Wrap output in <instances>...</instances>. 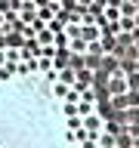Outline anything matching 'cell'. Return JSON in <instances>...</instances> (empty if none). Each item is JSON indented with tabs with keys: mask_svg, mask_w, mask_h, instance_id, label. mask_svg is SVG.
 I'll return each instance as SVG.
<instances>
[{
	"mask_svg": "<svg viewBox=\"0 0 139 148\" xmlns=\"http://www.w3.org/2000/svg\"><path fill=\"white\" fill-rule=\"evenodd\" d=\"M62 40H65V49L74 56L99 53L105 43V28H102L99 16H93L90 9L81 6L68 16H62Z\"/></svg>",
	"mask_w": 139,
	"mask_h": 148,
	"instance_id": "7a4b0ae2",
	"label": "cell"
},
{
	"mask_svg": "<svg viewBox=\"0 0 139 148\" xmlns=\"http://www.w3.org/2000/svg\"><path fill=\"white\" fill-rule=\"evenodd\" d=\"M59 49L62 0L0 3V148H118L90 77Z\"/></svg>",
	"mask_w": 139,
	"mask_h": 148,
	"instance_id": "6da1fadb",
	"label": "cell"
},
{
	"mask_svg": "<svg viewBox=\"0 0 139 148\" xmlns=\"http://www.w3.org/2000/svg\"><path fill=\"white\" fill-rule=\"evenodd\" d=\"M108 92H111V99H118V96H127V92H130L127 68H111V74H108Z\"/></svg>",
	"mask_w": 139,
	"mask_h": 148,
	"instance_id": "3957f363",
	"label": "cell"
}]
</instances>
